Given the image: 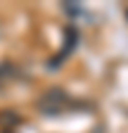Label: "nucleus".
<instances>
[{"label": "nucleus", "instance_id": "f257e3e1", "mask_svg": "<svg viewBox=\"0 0 128 133\" xmlns=\"http://www.w3.org/2000/svg\"><path fill=\"white\" fill-rule=\"evenodd\" d=\"M67 105H69V97H67V93L59 90V88H52V90L43 93L40 102H38V107H40L45 114H59Z\"/></svg>", "mask_w": 128, "mask_h": 133}]
</instances>
